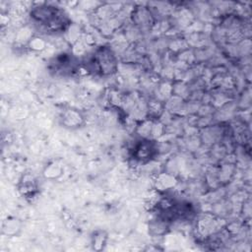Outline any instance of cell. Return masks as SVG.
Instances as JSON below:
<instances>
[{
	"label": "cell",
	"mask_w": 252,
	"mask_h": 252,
	"mask_svg": "<svg viewBox=\"0 0 252 252\" xmlns=\"http://www.w3.org/2000/svg\"><path fill=\"white\" fill-rule=\"evenodd\" d=\"M158 153V146L156 140L140 138L130 150L131 158L139 163H147Z\"/></svg>",
	"instance_id": "3957f363"
},
{
	"label": "cell",
	"mask_w": 252,
	"mask_h": 252,
	"mask_svg": "<svg viewBox=\"0 0 252 252\" xmlns=\"http://www.w3.org/2000/svg\"><path fill=\"white\" fill-rule=\"evenodd\" d=\"M62 173V166L58 163V162H51L49 163L44 171H43V175L46 177V178H50V179H55L57 177H59Z\"/></svg>",
	"instance_id": "5bb4252c"
},
{
	"label": "cell",
	"mask_w": 252,
	"mask_h": 252,
	"mask_svg": "<svg viewBox=\"0 0 252 252\" xmlns=\"http://www.w3.org/2000/svg\"><path fill=\"white\" fill-rule=\"evenodd\" d=\"M155 184H156V190L159 192H163V191H167L174 188L177 184V179L173 174L169 172H163V173H159L157 176L155 180Z\"/></svg>",
	"instance_id": "ba28073f"
},
{
	"label": "cell",
	"mask_w": 252,
	"mask_h": 252,
	"mask_svg": "<svg viewBox=\"0 0 252 252\" xmlns=\"http://www.w3.org/2000/svg\"><path fill=\"white\" fill-rule=\"evenodd\" d=\"M224 132L221 130V128L217 127L214 125L213 127H207L204 129V134H202V139L206 143L215 144L222 139Z\"/></svg>",
	"instance_id": "8fae6325"
},
{
	"label": "cell",
	"mask_w": 252,
	"mask_h": 252,
	"mask_svg": "<svg viewBox=\"0 0 252 252\" xmlns=\"http://www.w3.org/2000/svg\"><path fill=\"white\" fill-rule=\"evenodd\" d=\"M20 230H21V222L16 218H9L3 222L2 232L5 235H8V236L17 235Z\"/></svg>",
	"instance_id": "7c38bea8"
},
{
	"label": "cell",
	"mask_w": 252,
	"mask_h": 252,
	"mask_svg": "<svg viewBox=\"0 0 252 252\" xmlns=\"http://www.w3.org/2000/svg\"><path fill=\"white\" fill-rule=\"evenodd\" d=\"M107 240V234L103 230L95 231L92 236V246L94 250H101L105 246Z\"/></svg>",
	"instance_id": "4fadbf2b"
},
{
	"label": "cell",
	"mask_w": 252,
	"mask_h": 252,
	"mask_svg": "<svg viewBox=\"0 0 252 252\" xmlns=\"http://www.w3.org/2000/svg\"><path fill=\"white\" fill-rule=\"evenodd\" d=\"M37 185L36 181L31 174H26L23 176V178L20 180L19 184V191L21 194L27 198L32 197L36 193Z\"/></svg>",
	"instance_id": "9c48e42d"
},
{
	"label": "cell",
	"mask_w": 252,
	"mask_h": 252,
	"mask_svg": "<svg viewBox=\"0 0 252 252\" xmlns=\"http://www.w3.org/2000/svg\"><path fill=\"white\" fill-rule=\"evenodd\" d=\"M50 70L57 75H71L77 70L76 57L72 53H61L50 62Z\"/></svg>",
	"instance_id": "277c9868"
},
{
	"label": "cell",
	"mask_w": 252,
	"mask_h": 252,
	"mask_svg": "<svg viewBox=\"0 0 252 252\" xmlns=\"http://www.w3.org/2000/svg\"><path fill=\"white\" fill-rule=\"evenodd\" d=\"M45 40L39 36H32V38L28 43V47L32 51H41L45 48Z\"/></svg>",
	"instance_id": "9a60e30c"
},
{
	"label": "cell",
	"mask_w": 252,
	"mask_h": 252,
	"mask_svg": "<svg viewBox=\"0 0 252 252\" xmlns=\"http://www.w3.org/2000/svg\"><path fill=\"white\" fill-rule=\"evenodd\" d=\"M32 23L47 33H63L71 26L68 14L60 7L42 3L32 7L30 12Z\"/></svg>",
	"instance_id": "6da1fadb"
},
{
	"label": "cell",
	"mask_w": 252,
	"mask_h": 252,
	"mask_svg": "<svg viewBox=\"0 0 252 252\" xmlns=\"http://www.w3.org/2000/svg\"><path fill=\"white\" fill-rule=\"evenodd\" d=\"M85 69L100 76H110L117 72L118 62L114 51L108 46H100L85 61Z\"/></svg>",
	"instance_id": "7a4b0ae2"
},
{
	"label": "cell",
	"mask_w": 252,
	"mask_h": 252,
	"mask_svg": "<svg viewBox=\"0 0 252 252\" xmlns=\"http://www.w3.org/2000/svg\"><path fill=\"white\" fill-rule=\"evenodd\" d=\"M60 120L64 127L74 129L80 127L83 124L84 117L79 110L75 108H68L62 112Z\"/></svg>",
	"instance_id": "52a82bcc"
},
{
	"label": "cell",
	"mask_w": 252,
	"mask_h": 252,
	"mask_svg": "<svg viewBox=\"0 0 252 252\" xmlns=\"http://www.w3.org/2000/svg\"><path fill=\"white\" fill-rule=\"evenodd\" d=\"M131 19L133 24L140 30L151 29L155 23L152 12L150 9H148V7L144 6L134 8L131 13Z\"/></svg>",
	"instance_id": "5b68a950"
},
{
	"label": "cell",
	"mask_w": 252,
	"mask_h": 252,
	"mask_svg": "<svg viewBox=\"0 0 252 252\" xmlns=\"http://www.w3.org/2000/svg\"><path fill=\"white\" fill-rule=\"evenodd\" d=\"M169 222L159 216L151 220L149 222V232L154 236H161L167 232Z\"/></svg>",
	"instance_id": "30bf717a"
},
{
	"label": "cell",
	"mask_w": 252,
	"mask_h": 252,
	"mask_svg": "<svg viewBox=\"0 0 252 252\" xmlns=\"http://www.w3.org/2000/svg\"><path fill=\"white\" fill-rule=\"evenodd\" d=\"M220 228V220L211 215H203L196 221V229L201 236L209 237Z\"/></svg>",
	"instance_id": "8992f818"
}]
</instances>
